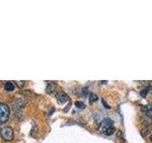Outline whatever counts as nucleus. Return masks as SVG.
<instances>
[{"instance_id": "f257e3e1", "label": "nucleus", "mask_w": 152, "mask_h": 143, "mask_svg": "<svg viewBox=\"0 0 152 143\" xmlns=\"http://www.w3.org/2000/svg\"><path fill=\"white\" fill-rule=\"evenodd\" d=\"M13 130L10 126H2L0 128V135L5 141H12L13 139Z\"/></svg>"}, {"instance_id": "f03ea898", "label": "nucleus", "mask_w": 152, "mask_h": 143, "mask_svg": "<svg viewBox=\"0 0 152 143\" xmlns=\"http://www.w3.org/2000/svg\"><path fill=\"white\" fill-rule=\"evenodd\" d=\"M10 116V107L5 103H0V124L6 122Z\"/></svg>"}, {"instance_id": "7ed1b4c3", "label": "nucleus", "mask_w": 152, "mask_h": 143, "mask_svg": "<svg viewBox=\"0 0 152 143\" xmlns=\"http://www.w3.org/2000/svg\"><path fill=\"white\" fill-rule=\"evenodd\" d=\"M110 128H113V121L108 117L104 118L99 124V131L104 133H106V132Z\"/></svg>"}, {"instance_id": "20e7f679", "label": "nucleus", "mask_w": 152, "mask_h": 143, "mask_svg": "<svg viewBox=\"0 0 152 143\" xmlns=\"http://www.w3.org/2000/svg\"><path fill=\"white\" fill-rule=\"evenodd\" d=\"M55 97H56V99H57V101H58L60 104H63V103H65V102H66L69 100V95L66 94L65 92H58L56 94V95H55Z\"/></svg>"}, {"instance_id": "39448f33", "label": "nucleus", "mask_w": 152, "mask_h": 143, "mask_svg": "<svg viewBox=\"0 0 152 143\" xmlns=\"http://www.w3.org/2000/svg\"><path fill=\"white\" fill-rule=\"evenodd\" d=\"M56 87H57V85L55 83H53V82L49 83V84H48V86H47V89H46L47 93L48 94H53V93H55Z\"/></svg>"}, {"instance_id": "423d86ee", "label": "nucleus", "mask_w": 152, "mask_h": 143, "mask_svg": "<svg viewBox=\"0 0 152 143\" xmlns=\"http://www.w3.org/2000/svg\"><path fill=\"white\" fill-rule=\"evenodd\" d=\"M14 88H15V86H14V84L12 82H11V81H9V82H7L6 84H5V90L9 91V92L13 91Z\"/></svg>"}, {"instance_id": "0eeeda50", "label": "nucleus", "mask_w": 152, "mask_h": 143, "mask_svg": "<svg viewBox=\"0 0 152 143\" xmlns=\"http://www.w3.org/2000/svg\"><path fill=\"white\" fill-rule=\"evenodd\" d=\"M25 104H26L25 100L22 99V98H20V99H17L16 101H15V103H14V107L22 108V107L25 106Z\"/></svg>"}, {"instance_id": "6e6552de", "label": "nucleus", "mask_w": 152, "mask_h": 143, "mask_svg": "<svg viewBox=\"0 0 152 143\" xmlns=\"http://www.w3.org/2000/svg\"><path fill=\"white\" fill-rule=\"evenodd\" d=\"M151 110H152V104H147V105H145V106L142 107V111L144 112V113H145V114L150 112Z\"/></svg>"}, {"instance_id": "1a4fd4ad", "label": "nucleus", "mask_w": 152, "mask_h": 143, "mask_svg": "<svg viewBox=\"0 0 152 143\" xmlns=\"http://www.w3.org/2000/svg\"><path fill=\"white\" fill-rule=\"evenodd\" d=\"M150 88H151V87L149 86V87H145V89H142V90L141 91L140 94H141V95H142V97H146V94H148V91L150 90Z\"/></svg>"}, {"instance_id": "9d476101", "label": "nucleus", "mask_w": 152, "mask_h": 143, "mask_svg": "<svg viewBox=\"0 0 152 143\" xmlns=\"http://www.w3.org/2000/svg\"><path fill=\"white\" fill-rule=\"evenodd\" d=\"M98 99V97L95 94H89V101L90 102H94L96 101V100Z\"/></svg>"}, {"instance_id": "9b49d317", "label": "nucleus", "mask_w": 152, "mask_h": 143, "mask_svg": "<svg viewBox=\"0 0 152 143\" xmlns=\"http://www.w3.org/2000/svg\"><path fill=\"white\" fill-rule=\"evenodd\" d=\"M75 105H76V107L79 108V109H85L86 108V104L83 103V102H81V101H76Z\"/></svg>"}, {"instance_id": "f8f14e48", "label": "nucleus", "mask_w": 152, "mask_h": 143, "mask_svg": "<svg viewBox=\"0 0 152 143\" xmlns=\"http://www.w3.org/2000/svg\"><path fill=\"white\" fill-rule=\"evenodd\" d=\"M15 85L17 86L18 88H23L24 87V85H25V81H15Z\"/></svg>"}, {"instance_id": "ddd939ff", "label": "nucleus", "mask_w": 152, "mask_h": 143, "mask_svg": "<svg viewBox=\"0 0 152 143\" xmlns=\"http://www.w3.org/2000/svg\"><path fill=\"white\" fill-rule=\"evenodd\" d=\"M114 132H115V129H114V127L113 128H110L109 130H107V132H106V133L104 135H107V136H111V135H113L114 133Z\"/></svg>"}, {"instance_id": "4468645a", "label": "nucleus", "mask_w": 152, "mask_h": 143, "mask_svg": "<svg viewBox=\"0 0 152 143\" xmlns=\"http://www.w3.org/2000/svg\"><path fill=\"white\" fill-rule=\"evenodd\" d=\"M103 103H104V107H107V108H109V106H108V105L106 103V101H104V100L103 99Z\"/></svg>"}, {"instance_id": "2eb2a0df", "label": "nucleus", "mask_w": 152, "mask_h": 143, "mask_svg": "<svg viewBox=\"0 0 152 143\" xmlns=\"http://www.w3.org/2000/svg\"><path fill=\"white\" fill-rule=\"evenodd\" d=\"M150 140H151V141H152V136H150Z\"/></svg>"}]
</instances>
